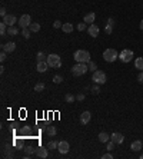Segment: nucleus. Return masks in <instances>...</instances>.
Returning <instances> with one entry per match:
<instances>
[{
    "label": "nucleus",
    "instance_id": "obj_21",
    "mask_svg": "<svg viewBox=\"0 0 143 159\" xmlns=\"http://www.w3.org/2000/svg\"><path fill=\"white\" fill-rule=\"evenodd\" d=\"M46 132H47L49 136H54L57 133V129H56V126H47L46 128Z\"/></svg>",
    "mask_w": 143,
    "mask_h": 159
},
{
    "label": "nucleus",
    "instance_id": "obj_4",
    "mask_svg": "<svg viewBox=\"0 0 143 159\" xmlns=\"http://www.w3.org/2000/svg\"><path fill=\"white\" fill-rule=\"evenodd\" d=\"M46 62H47L49 68H60L62 66V60H60L59 55H49Z\"/></svg>",
    "mask_w": 143,
    "mask_h": 159
},
{
    "label": "nucleus",
    "instance_id": "obj_15",
    "mask_svg": "<svg viewBox=\"0 0 143 159\" xmlns=\"http://www.w3.org/2000/svg\"><path fill=\"white\" fill-rule=\"evenodd\" d=\"M143 146V142L142 141H135V142H132V145H130V149L133 151V152H139L140 149H142Z\"/></svg>",
    "mask_w": 143,
    "mask_h": 159
},
{
    "label": "nucleus",
    "instance_id": "obj_42",
    "mask_svg": "<svg viewBox=\"0 0 143 159\" xmlns=\"http://www.w3.org/2000/svg\"><path fill=\"white\" fill-rule=\"evenodd\" d=\"M138 80H139L140 83H143V70H140V73L138 75Z\"/></svg>",
    "mask_w": 143,
    "mask_h": 159
},
{
    "label": "nucleus",
    "instance_id": "obj_27",
    "mask_svg": "<svg viewBox=\"0 0 143 159\" xmlns=\"http://www.w3.org/2000/svg\"><path fill=\"white\" fill-rule=\"evenodd\" d=\"M43 90H44V83H43V82H39V83H36L35 92H43Z\"/></svg>",
    "mask_w": 143,
    "mask_h": 159
},
{
    "label": "nucleus",
    "instance_id": "obj_10",
    "mask_svg": "<svg viewBox=\"0 0 143 159\" xmlns=\"http://www.w3.org/2000/svg\"><path fill=\"white\" fill-rule=\"evenodd\" d=\"M14 49H16V43L14 42H9V43H4L1 46V50L6 52V53H12V52H14Z\"/></svg>",
    "mask_w": 143,
    "mask_h": 159
},
{
    "label": "nucleus",
    "instance_id": "obj_5",
    "mask_svg": "<svg viewBox=\"0 0 143 159\" xmlns=\"http://www.w3.org/2000/svg\"><path fill=\"white\" fill-rule=\"evenodd\" d=\"M92 80L96 85H103V83H106V73L103 70H96V72H93Z\"/></svg>",
    "mask_w": 143,
    "mask_h": 159
},
{
    "label": "nucleus",
    "instance_id": "obj_25",
    "mask_svg": "<svg viewBox=\"0 0 143 159\" xmlns=\"http://www.w3.org/2000/svg\"><path fill=\"white\" fill-rule=\"evenodd\" d=\"M57 146H59V142H56V141H50L47 143V149H52V151L57 149Z\"/></svg>",
    "mask_w": 143,
    "mask_h": 159
},
{
    "label": "nucleus",
    "instance_id": "obj_11",
    "mask_svg": "<svg viewBox=\"0 0 143 159\" xmlns=\"http://www.w3.org/2000/svg\"><path fill=\"white\" fill-rule=\"evenodd\" d=\"M35 154L39 156V158H47V155H49V152H47V149L46 148H43V146H39V148H36L35 149Z\"/></svg>",
    "mask_w": 143,
    "mask_h": 159
},
{
    "label": "nucleus",
    "instance_id": "obj_40",
    "mask_svg": "<svg viewBox=\"0 0 143 159\" xmlns=\"http://www.w3.org/2000/svg\"><path fill=\"white\" fill-rule=\"evenodd\" d=\"M76 99H77L79 102H82V100H84V95H83V93H79V95L76 96Z\"/></svg>",
    "mask_w": 143,
    "mask_h": 159
},
{
    "label": "nucleus",
    "instance_id": "obj_38",
    "mask_svg": "<svg viewBox=\"0 0 143 159\" xmlns=\"http://www.w3.org/2000/svg\"><path fill=\"white\" fill-rule=\"evenodd\" d=\"M62 26H63V23H62L60 20H56V22L53 23V27H54V29H60Z\"/></svg>",
    "mask_w": 143,
    "mask_h": 159
},
{
    "label": "nucleus",
    "instance_id": "obj_26",
    "mask_svg": "<svg viewBox=\"0 0 143 159\" xmlns=\"http://www.w3.org/2000/svg\"><path fill=\"white\" fill-rule=\"evenodd\" d=\"M33 151H35V148H33V146H26V148H25V154H26V155H25V158H29V156L33 154Z\"/></svg>",
    "mask_w": 143,
    "mask_h": 159
},
{
    "label": "nucleus",
    "instance_id": "obj_35",
    "mask_svg": "<svg viewBox=\"0 0 143 159\" xmlns=\"http://www.w3.org/2000/svg\"><path fill=\"white\" fill-rule=\"evenodd\" d=\"M20 133H23V135H30V133H32V129H30L29 126H25V128L20 130Z\"/></svg>",
    "mask_w": 143,
    "mask_h": 159
},
{
    "label": "nucleus",
    "instance_id": "obj_31",
    "mask_svg": "<svg viewBox=\"0 0 143 159\" xmlns=\"http://www.w3.org/2000/svg\"><path fill=\"white\" fill-rule=\"evenodd\" d=\"M36 59H37V62H44V59H47V57L44 56L43 52H39V53L36 55Z\"/></svg>",
    "mask_w": 143,
    "mask_h": 159
},
{
    "label": "nucleus",
    "instance_id": "obj_24",
    "mask_svg": "<svg viewBox=\"0 0 143 159\" xmlns=\"http://www.w3.org/2000/svg\"><path fill=\"white\" fill-rule=\"evenodd\" d=\"M0 35H1V36H6V35H7V25H6L4 22L0 23Z\"/></svg>",
    "mask_w": 143,
    "mask_h": 159
},
{
    "label": "nucleus",
    "instance_id": "obj_41",
    "mask_svg": "<svg viewBox=\"0 0 143 159\" xmlns=\"http://www.w3.org/2000/svg\"><path fill=\"white\" fill-rule=\"evenodd\" d=\"M112 158H113V155H112L110 152H109V154H105V155L102 156V159H112Z\"/></svg>",
    "mask_w": 143,
    "mask_h": 159
},
{
    "label": "nucleus",
    "instance_id": "obj_19",
    "mask_svg": "<svg viewBox=\"0 0 143 159\" xmlns=\"http://www.w3.org/2000/svg\"><path fill=\"white\" fill-rule=\"evenodd\" d=\"M109 139H110V136L107 135L106 132H100V133H99V141H100L102 143H107Z\"/></svg>",
    "mask_w": 143,
    "mask_h": 159
},
{
    "label": "nucleus",
    "instance_id": "obj_12",
    "mask_svg": "<svg viewBox=\"0 0 143 159\" xmlns=\"http://www.w3.org/2000/svg\"><path fill=\"white\" fill-rule=\"evenodd\" d=\"M87 33H89L92 38H97V35H99V27H97L95 23H92V25L87 27Z\"/></svg>",
    "mask_w": 143,
    "mask_h": 159
},
{
    "label": "nucleus",
    "instance_id": "obj_20",
    "mask_svg": "<svg viewBox=\"0 0 143 159\" xmlns=\"http://www.w3.org/2000/svg\"><path fill=\"white\" fill-rule=\"evenodd\" d=\"M62 29H63V32H65V33H72L74 27H73V25H72V23H63Z\"/></svg>",
    "mask_w": 143,
    "mask_h": 159
},
{
    "label": "nucleus",
    "instance_id": "obj_3",
    "mask_svg": "<svg viewBox=\"0 0 143 159\" xmlns=\"http://www.w3.org/2000/svg\"><path fill=\"white\" fill-rule=\"evenodd\" d=\"M103 59L109 62V63H112V62H114L116 59H119V53L116 52V49H106L105 52H103Z\"/></svg>",
    "mask_w": 143,
    "mask_h": 159
},
{
    "label": "nucleus",
    "instance_id": "obj_17",
    "mask_svg": "<svg viewBox=\"0 0 143 159\" xmlns=\"http://www.w3.org/2000/svg\"><path fill=\"white\" fill-rule=\"evenodd\" d=\"M95 19H96V14L93 13V12H90V13H87L86 16H84V23H93L95 22Z\"/></svg>",
    "mask_w": 143,
    "mask_h": 159
},
{
    "label": "nucleus",
    "instance_id": "obj_30",
    "mask_svg": "<svg viewBox=\"0 0 143 159\" xmlns=\"http://www.w3.org/2000/svg\"><path fill=\"white\" fill-rule=\"evenodd\" d=\"M65 99H66V102H67V103H73V102L76 100V96H73L72 93H67V95L65 96Z\"/></svg>",
    "mask_w": 143,
    "mask_h": 159
},
{
    "label": "nucleus",
    "instance_id": "obj_33",
    "mask_svg": "<svg viewBox=\"0 0 143 159\" xmlns=\"http://www.w3.org/2000/svg\"><path fill=\"white\" fill-rule=\"evenodd\" d=\"M106 149L109 151V152H112V151L114 149V142H113V141L107 142V143H106Z\"/></svg>",
    "mask_w": 143,
    "mask_h": 159
},
{
    "label": "nucleus",
    "instance_id": "obj_43",
    "mask_svg": "<svg viewBox=\"0 0 143 159\" xmlns=\"http://www.w3.org/2000/svg\"><path fill=\"white\" fill-rule=\"evenodd\" d=\"M6 14H7V13H6V9H4V7H1V9H0V16H1V17H4Z\"/></svg>",
    "mask_w": 143,
    "mask_h": 159
},
{
    "label": "nucleus",
    "instance_id": "obj_13",
    "mask_svg": "<svg viewBox=\"0 0 143 159\" xmlns=\"http://www.w3.org/2000/svg\"><path fill=\"white\" fill-rule=\"evenodd\" d=\"M92 119V115H90V112L89 111H84L82 115H80V122L83 123V125H87L89 122Z\"/></svg>",
    "mask_w": 143,
    "mask_h": 159
},
{
    "label": "nucleus",
    "instance_id": "obj_36",
    "mask_svg": "<svg viewBox=\"0 0 143 159\" xmlns=\"http://www.w3.org/2000/svg\"><path fill=\"white\" fill-rule=\"evenodd\" d=\"M92 93H93V95H99V93H100V87H99V85H96V86L92 87Z\"/></svg>",
    "mask_w": 143,
    "mask_h": 159
},
{
    "label": "nucleus",
    "instance_id": "obj_8",
    "mask_svg": "<svg viewBox=\"0 0 143 159\" xmlns=\"http://www.w3.org/2000/svg\"><path fill=\"white\" fill-rule=\"evenodd\" d=\"M69 149H70V145H69V142H66V141H60L59 142V146H57V151L60 152V154H67L69 152Z\"/></svg>",
    "mask_w": 143,
    "mask_h": 159
},
{
    "label": "nucleus",
    "instance_id": "obj_2",
    "mask_svg": "<svg viewBox=\"0 0 143 159\" xmlns=\"http://www.w3.org/2000/svg\"><path fill=\"white\" fill-rule=\"evenodd\" d=\"M87 70H89V66H87L86 63H79V62L72 68V73H73L74 76H82V75H84Z\"/></svg>",
    "mask_w": 143,
    "mask_h": 159
},
{
    "label": "nucleus",
    "instance_id": "obj_29",
    "mask_svg": "<svg viewBox=\"0 0 143 159\" xmlns=\"http://www.w3.org/2000/svg\"><path fill=\"white\" fill-rule=\"evenodd\" d=\"M29 29H30V30H32V32H39V30H40V25H39V23H32V25H30V26H29Z\"/></svg>",
    "mask_w": 143,
    "mask_h": 159
},
{
    "label": "nucleus",
    "instance_id": "obj_34",
    "mask_svg": "<svg viewBox=\"0 0 143 159\" xmlns=\"http://www.w3.org/2000/svg\"><path fill=\"white\" fill-rule=\"evenodd\" d=\"M89 70L90 72H96L97 70V66H96L95 62H89Z\"/></svg>",
    "mask_w": 143,
    "mask_h": 159
},
{
    "label": "nucleus",
    "instance_id": "obj_6",
    "mask_svg": "<svg viewBox=\"0 0 143 159\" xmlns=\"http://www.w3.org/2000/svg\"><path fill=\"white\" fill-rule=\"evenodd\" d=\"M133 50H130V49H123L122 52H120V55H119V59L123 62V63H129L132 59H133Z\"/></svg>",
    "mask_w": 143,
    "mask_h": 159
},
{
    "label": "nucleus",
    "instance_id": "obj_7",
    "mask_svg": "<svg viewBox=\"0 0 143 159\" xmlns=\"http://www.w3.org/2000/svg\"><path fill=\"white\" fill-rule=\"evenodd\" d=\"M19 25H20V27H22V29H26V27H29V26L32 25V17H30L29 14H23V16L20 17V22H19Z\"/></svg>",
    "mask_w": 143,
    "mask_h": 159
},
{
    "label": "nucleus",
    "instance_id": "obj_28",
    "mask_svg": "<svg viewBox=\"0 0 143 159\" xmlns=\"http://www.w3.org/2000/svg\"><path fill=\"white\" fill-rule=\"evenodd\" d=\"M22 35H23V38H25V39H29V38H30V35H32V30H30L29 27H26V29H23V30H22Z\"/></svg>",
    "mask_w": 143,
    "mask_h": 159
},
{
    "label": "nucleus",
    "instance_id": "obj_16",
    "mask_svg": "<svg viewBox=\"0 0 143 159\" xmlns=\"http://www.w3.org/2000/svg\"><path fill=\"white\" fill-rule=\"evenodd\" d=\"M47 68H49V65H47V62H37V72H40V73H44L46 70H47Z\"/></svg>",
    "mask_w": 143,
    "mask_h": 159
},
{
    "label": "nucleus",
    "instance_id": "obj_22",
    "mask_svg": "<svg viewBox=\"0 0 143 159\" xmlns=\"http://www.w3.org/2000/svg\"><path fill=\"white\" fill-rule=\"evenodd\" d=\"M17 33H19V29L14 27V26H10V27L7 29V35H9V36H16Z\"/></svg>",
    "mask_w": 143,
    "mask_h": 159
},
{
    "label": "nucleus",
    "instance_id": "obj_23",
    "mask_svg": "<svg viewBox=\"0 0 143 159\" xmlns=\"http://www.w3.org/2000/svg\"><path fill=\"white\" fill-rule=\"evenodd\" d=\"M135 66H136V69L143 70V57H138V59L135 60Z\"/></svg>",
    "mask_w": 143,
    "mask_h": 159
},
{
    "label": "nucleus",
    "instance_id": "obj_1",
    "mask_svg": "<svg viewBox=\"0 0 143 159\" xmlns=\"http://www.w3.org/2000/svg\"><path fill=\"white\" fill-rule=\"evenodd\" d=\"M73 56H74V60L79 62V63H87V62H90V53L87 50H83V49L76 50Z\"/></svg>",
    "mask_w": 143,
    "mask_h": 159
},
{
    "label": "nucleus",
    "instance_id": "obj_9",
    "mask_svg": "<svg viewBox=\"0 0 143 159\" xmlns=\"http://www.w3.org/2000/svg\"><path fill=\"white\" fill-rule=\"evenodd\" d=\"M3 22L10 27V26H14V23L17 22V17H16L14 14H6V16L3 17Z\"/></svg>",
    "mask_w": 143,
    "mask_h": 159
},
{
    "label": "nucleus",
    "instance_id": "obj_32",
    "mask_svg": "<svg viewBox=\"0 0 143 159\" xmlns=\"http://www.w3.org/2000/svg\"><path fill=\"white\" fill-rule=\"evenodd\" d=\"M86 29H87V23L83 22V23H79V25H77V30H79V32H83V30H86Z\"/></svg>",
    "mask_w": 143,
    "mask_h": 159
},
{
    "label": "nucleus",
    "instance_id": "obj_37",
    "mask_svg": "<svg viewBox=\"0 0 143 159\" xmlns=\"http://www.w3.org/2000/svg\"><path fill=\"white\" fill-rule=\"evenodd\" d=\"M53 82H54V83H62V82H63V78H62L60 75H56V76L53 78Z\"/></svg>",
    "mask_w": 143,
    "mask_h": 159
},
{
    "label": "nucleus",
    "instance_id": "obj_45",
    "mask_svg": "<svg viewBox=\"0 0 143 159\" xmlns=\"http://www.w3.org/2000/svg\"><path fill=\"white\" fill-rule=\"evenodd\" d=\"M140 158H142V159H143V155H142V156H140Z\"/></svg>",
    "mask_w": 143,
    "mask_h": 159
},
{
    "label": "nucleus",
    "instance_id": "obj_14",
    "mask_svg": "<svg viewBox=\"0 0 143 159\" xmlns=\"http://www.w3.org/2000/svg\"><path fill=\"white\" fill-rule=\"evenodd\" d=\"M110 139L114 142V143H123V135L122 133H119V132H114V133H112V136H110Z\"/></svg>",
    "mask_w": 143,
    "mask_h": 159
},
{
    "label": "nucleus",
    "instance_id": "obj_44",
    "mask_svg": "<svg viewBox=\"0 0 143 159\" xmlns=\"http://www.w3.org/2000/svg\"><path fill=\"white\" fill-rule=\"evenodd\" d=\"M139 27H140V30H143V20L140 22V25H139Z\"/></svg>",
    "mask_w": 143,
    "mask_h": 159
},
{
    "label": "nucleus",
    "instance_id": "obj_39",
    "mask_svg": "<svg viewBox=\"0 0 143 159\" xmlns=\"http://www.w3.org/2000/svg\"><path fill=\"white\" fill-rule=\"evenodd\" d=\"M6 57H7V53L1 50V55H0V60H1V62H4V60H6Z\"/></svg>",
    "mask_w": 143,
    "mask_h": 159
},
{
    "label": "nucleus",
    "instance_id": "obj_18",
    "mask_svg": "<svg viewBox=\"0 0 143 159\" xmlns=\"http://www.w3.org/2000/svg\"><path fill=\"white\" fill-rule=\"evenodd\" d=\"M113 26H114V20H113V19H109V20H107V26H106V29H105V32H106L107 35H110V33H112Z\"/></svg>",
    "mask_w": 143,
    "mask_h": 159
}]
</instances>
